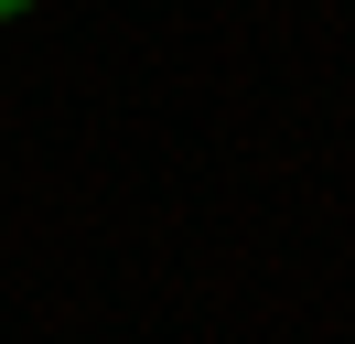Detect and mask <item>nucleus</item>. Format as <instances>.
<instances>
[{"label":"nucleus","instance_id":"nucleus-1","mask_svg":"<svg viewBox=\"0 0 355 344\" xmlns=\"http://www.w3.org/2000/svg\"><path fill=\"white\" fill-rule=\"evenodd\" d=\"M22 11H33V0H0V22H22Z\"/></svg>","mask_w":355,"mask_h":344}]
</instances>
